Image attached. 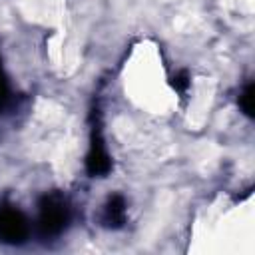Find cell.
<instances>
[{"label":"cell","instance_id":"6da1fadb","mask_svg":"<svg viewBox=\"0 0 255 255\" xmlns=\"http://www.w3.org/2000/svg\"><path fill=\"white\" fill-rule=\"evenodd\" d=\"M70 221V207L64 195L46 193L38 201V231L44 237L60 235Z\"/></svg>","mask_w":255,"mask_h":255},{"label":"cell","instance_id":"7a4b0ae2","mask_svg":"<svg viewBox=\"0 0 255 255\" xmlns=\"http://www.w3.org/2000/svg\"><path fill=\"white\" fill-rule=\"evenodd\" d=\"M28 219L14 205L0 207V241L4 243H22L28 237Z\"/></svg>","mask_w":255,"mask_h":255},{"label":"cell","instance_id":"3957f363","mask_svg":"<svg viewBox=\"0 0 255 255\" xmlns=\"http://www.w3.org/2000/svg\"><path fill=\"white\" fill-rule=\"evenodd\" d=\"M86 169H88V173L94 175V177L106 175V173L112 169V159H110V153H108V149H106L100 124H94V126H92L90 149H88V155H86Z\"/></svg>","mask_w":255,"mask_h":255},{"label":"cell","instance_id":"277c9868","mask_svg":"<svg viewBox=\"0 0 255 255\" xmlns=\"http://www.w3.org/2000/svg\"><path fill=\"white\" fill-rule=\"evenodd\" d=\"M102 221L106 227H114V229L126 223V201L120 193L108 197L104 211H102Z\"/></svg>","mask_w":255,"mask_h":255},{"label":"cell","instance_id":"5b68a950","mask_svg":"<svg viewBox=\"0 0 255 255\" xmlns=\"http://www.w3.org/2000/svg\"><path fill=\"white\" fill-rule=\"evenodd\" d=\"M255 92H253V84H247V88L241 92V96H239V108L245 112V116H253V96Z\"/></svg>","mask_w":255,"mask_h":255},{"label":"cell","instance_id":"8992f818","mask_svg":"<svg viewBox=\"0 0 255 255\" xmlns=\"http://www.w3.org/2000/svg\"><path fill=\"white\" fill-rule=\"evenodd\" d=\"M10 100V86H8V78L4 74V68H2V58H0V110L6 108Z\"/></svg>","mask_w":255,"mask_h":255},{"label":"cell","instance_id":"52a82bcc","mask_svg":"<svg viewBox=\"0 0 255 255\" xmlns=\"http://www.w3.org/2000/svg\"><path fill=\"white\" fill-rule=\"evenodd\" d=\"M171 84H173V88H175V90L185 92V90H187V86H189V80H187V76H185V74H179V76H175V78H173V82H171Z\"/></svg>","mask_w":255,"mask_h":255}]
</instances>
